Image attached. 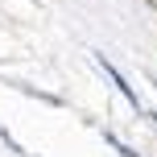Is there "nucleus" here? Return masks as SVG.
Listing matches in <instances>:
<instances>
[{"mask_svg": "<svg viewBox=\"0 0 157 157\" xmlns=\"http://www.w3.org/2000/svg\"><path fill=\"white\" fill-rule=\"evenodd\" d=\"M95 62H99V66H103V71H108V78H112V83H116V87H120V95H124V99H128V103H132V108H141V99H136V91H132V87H128V78H124V75H120V71H116V66H112V62H108V54H95Z\"/></svg>", "mask_w": 157, "mask_h": 157, "instance_id": "f257e3e1", "label": "nucleus"}, {"mask_svg": "<svg viewBox=\"0 0 157 157\" xmlns=\"http://www.w3.org/2000/svg\"><path fill=\"white\" fill-rule=\"evenodd\" d=\"M108 145H112V149H116L120 157H141V153H132V149H128V145H120V141H116V136H112V132H108Z\"/></svg>", "mask_w": 157, "mask_h": 157, "instance_id": "f03ea898", "label": "nucleus"}]
</instances>
